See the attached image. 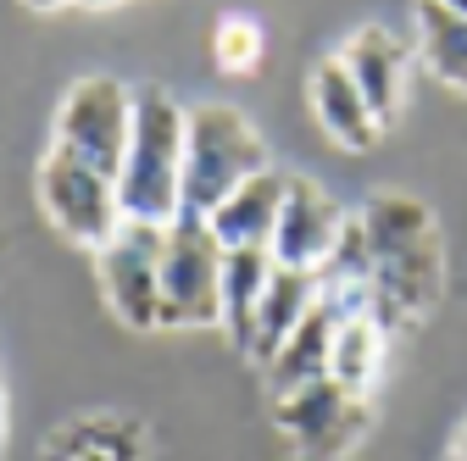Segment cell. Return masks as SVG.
<instances>
[{
	"mask_svg": "<svg viewBox=\"0 0 467 461\" xmlns=\"http://www.w3.org/2000/svg\"><path fill=\"white\" fill-rule=\"evenodd\" d=\"M362 234L373 251V317L379 323H400L434 306L440 295V272H445V251H440V228L429 217L423 200L412 195H373L362 211Z\"/></svg>",
	"mask_w": 467,
	"mask_h": 461,
	"instance_id": "6da1fadb",
	"label": "cell"
},
{
	"mask_svg": "<svg viewBox=\"0 0 467 461\" xmlns=\"http://www.w3.org/2000/svg\"><path fill=\"white\" fill-rule=\"evenodd\" d=\"M184 145H190V106H179L161 84H140L129 161L117 172L123 217L167 228L184 211Z\"/></svg>",
	"mask_w": 467,
	"mask_h": 461,
	"instance_id": "7a4b0ae2",
	"label": "cell"
},
{
	"mask_svg": "<svg viewBox=\"0 0 467 461\" xmlns=\"http://www.w3.org/2000/svg\"><path fill=\"white\" fill-rule=\"evenodd\" d=\"M267 172L262 134L234 106H190V145H184V211L212 217L240 184Z\"/></svg>",
	"mask_w": 467,
	"mask_h": 461,
	"instance_id": "3957f363",
	"label": "cell"
},
{
	"mask_svg": "<svg viewBox=\"0 0 467 461\" xmlns=\"http://www.w3.org/2000/svg\"><path fill=\"white\" fill-rule=\"evenodd\" d=\"M223 240L195 211L167 222L161 245V328H217L223 317Z\"/></svg>",
	"mask_w": 467,
	"mask_h": 461,
	"instance_id": "277c9868",
	"label": "cell"
},
{
	"mask_svg": "<svg viewBox=\"0 0 467 461\" xmlns=\"http://www.w3.org/2000/svg\"><path fill=\"white\" fill-rule=\"evenodd\" d=\"M129 139H134V89L129 84H117L106 73L67 84L62 111H56V150H67L89 161L95 172H106V179H117L129 161Z\"/></svg>",
	"mask_w": 467,
	"mask_h": 461,
	"instance_id": "5b68a950",
	"label": "cell"
},
{
	"mask_svg": "<svg viewBox=\"0 0 467 461\" xmlns=\"http://www.w3.org/2000/svg\"><path fill=\"white\" fill-rule=\"evenodd\" d=\"M39 206L50 217V228L73 245H89L100 251L117 228H123V195H117V179L95 172L89 161L67 156V150H45L39 161Z\"/></svg>",
	"mask_w": 467,
	"mask_h": 461,
	"instance_id": "8992f818",
	"label": "cell"
},
{
	"mask_svg": "<svg viewBox=\"0 0 467 461\" xmlns=\"http://www.w3.org/2000/svg\"><path fill=\"white\" fill-rule=\"evenodd\" d=\"M161 245L167 228L161 222H123L117 234L95 251L100 256V290L106 306L123 328H161Z\"/></svg>",
	"mask_w": 467,
	"mask_h": 461,
	"instance_id": "52a82bcc",
	"label": "cell"
},
{
	"mask_svg": "<svg viewBox=\"0 0 467 461\" xmlns=\"http://www.w3.org/2000/svg\"><path fill=\"white\" fill-rule=\"evenodd\" d=\"M278 412V434L289 439L301 461H345V450L368 434V400L339 389L334 378H317L296 394L273 400Z\"/></svg>",
	"mask_w": 467,
	"mask_h": 461,
	"instance_id": "ba28073f",
	"label": "cell"
},
{
	"mask_svg": "<svg viewBox=\"0 0 467 461\" xmlns=\"http://www.w3.org/2000/svg\"><path fill=\"white\" fill-rule=\"evenodd\" d=\"M345 222H350V217L339 211V200H334L323 184L289 179V190H284V217H278V234H273V261H278V267H306V272H317V267L334 256Z\"/></svg>",
	"mask_w": 467,
	"mask_h": 461,
	"instance_id": "9c48e42d",
	"label": "cell"
},
{
	"mask_svg": "<svg viewBox=\"0 0 467 461\" xmlns=\"http://www.w3.org/2000/svg\"><path fill=\"white\" fill-rule=\"evenodd\" d=\"M284 190L289 179L284 172H256L251 184L234 190L206 222L217 228V240L223 251H273V234H278V217H284Z\"/></svg>",
	"mask_w": 467,
	"mask_h": 461,
	"instance_id": "30bf717a",
	"label": "cell"
},
{
	"mask_svg": "<svg viewBox=\"0 0 467 461\" xmlns=\"http://www.w3.org/2000/svg\"><path fill=\"white\" fill-rule=\"evenodd\" d=\"M339 62H345L350 78H357V89L368 95V106L379 111V123H389L395 106H400V89H406V45L389 28L368 23V28H357L345 39Z\"/></svg>",
	"mask_w": 467,
	"mask_h": 461,
	"instance_id": "8fae6325",
	"label": "cell"
},
{
	"mask_svg": "<svg viewBox=\"0 0 467 461\" xmlns=\"http://www.w3.org/2000/svg\"><path fill=\"white\" fill-rule=\"evenodd\" d=\"M312 111H317L323 134H328L334 145H345V150H373V139H379V128H384L379 111L368 106V95L357 89V78L345 73L339 56L312 73Z\"/></svg>",
	"mask_w": 467,
	"mask_h": 461,
	"instance_id": "7c38bea8",
	"label": "cell"
},
{
	"mask_svg": "<svg viewBox=\"0 0 467 461\" xmlns=\"http://www.w3.org/2000/svg\"><path fill=\"white\" fill-rule=\"evenodd\" d=\"M317 295H323V283H317V272H306V267H273V278H267V295H262V306H256V333H251V362H273V351L296 333L301 323H306V312L317 306Z\"/></svg>",
	"mask_w": 467,
	"mask_h": 461,
	"instance_id": "4fadbf2b",
	"label": "cell"
},
{
	"mask_svg": "<svg viewBox=\"0 0 467 461\" xmlns=\"http://www.w3.org/2000/svg\"><path fill=\"white\" fill-rule=\"evenodd\" d=\"M334 333H339V317L317 301V306L306 312V323L289 333L278 351H273V362H267L273 400H278V394H296V389H306V384H317V378H328V367H334Z\"/></svg>",
	"mask_w": 467,
	"mask_h": 461,
	"instance_id": "5bb4252c",
	"label": "cell"
},
{
	"mask_svg": "<svg viewBox=\"0 0 467 461\" xmlns=\"http://www.w3.org/2000/svg\"><path fill=\"white\" fill-rule=\"evenodd\" d=\"M273 251H228L223 256V317L217 328L228 333V344L240 356H251V333H256V306L267 295L273 278Z\"/></svg>",
	"mask_w": 467,
	"mask_h": 461,
	"instance_id": "9a60e30c",
	"label": "cell"
},
{
	"mask_svg": "<svg viewBox=\"0 0 467 461\" xmlns=\"http://www.w3.org/2000/svg\"><path fill=\"white\" fill-rule=\"evenodd\" d=\"M418 45L434 78L467 95V17L451 12L445 0H418Z\"/></svg>",
	"mask_w": 467,
	"mask_h": 461,
	"instance_id": "2e32d148",
	"label": "cell"
},
{
	"mask_svg": "<svg viewBox=\"0 0 467 461\" xmlns=\"http://www.w3.org/2000/svg\"><path fill=\"white\" fill-rule=\"evenodd\" d=\"M379 362H384V323L373 312L345 317L339 333H334V367H328V378L339 389H350V394L368 400V389L379 378Z\"/></svg>",
	"mask_w": 467,
	"mask_h": 461,
	"instance_id": "e0dca14e",
	"label": "cell"
},
{
	"mask_svg": "<svg viewBox=\"0 0 467 461\" xmlns=\"http://www.w3.org/2000/svg\"><path fill=\"white\" fill-rule=\"evenodd\" d=\"M212 56L223 73H251L262 62V28L251 17H223L212 34Z\"/></svg>",
	"mask_w": 467,
	"mask_h": 461,
	"instance_id": "ac0fdd59",
	"label": "cell"
},
{
	"mask_svg": "<svg viewBox=\"0 0 467 461\" xmlns=\"http://www.w3.org/2000/svg\"><path fill=\"white\" fill-rule=\"evenodd\" d=\"M451 461H467V423L456 428V445H451Z\"/></svg>",
	"mask_w": 467,
	"mask_h": 461,
	"instance_id": "d6986e66",
	"label": "cell"
},
{
	"mask_svg": "<svg viewBox=\"0 0 467 461\" xmlns=\"http://www.w3.org/2000/svg\"><path fill=\"white\" fill-rule=\"evenodd\" d=\"M28 12H56V6H67V0H23Z\"/></svg>",
	"mask_w": 467,
	"mask_h": 461,
	"instance_id": "ffe728a7",
	"label": "cell"
},
{
	"mask_svg": "<svg viewBox=\"0 0 467 461\" xmlns=\"http://www.w3.org/2000/svg\"><path fill=\"white\" fill-rule=\"evenodd\" d=\"M78 6H89V12H106V6H117V0H78Z\"/></svg>",
	"mask_w": 467,
	"mask_h": 461,
	"instance_id": "44dd1931",
	"label": "cell"
},
{
	"mask_svg": "<svg viewBox=\"0 0 467 461\" xmlns=\"http://www.w3.org/2000/svg\"><path fill=\"white\" fill-rule=\"evenodd\" d=\"M445 6H451V12H462V17H467V0H445Z\"/></svg>",
	"mask_w": 467,
	"mask_h": 461,
	"instance_id": "7402d4cb",
	"label": "cell"
},
{
	"mask_svg": "<svg viewBox=\"0 0 467 461\" xmlns=\"http://www.w3.org/2000/svg\"><path fill=\"white\" fill-rule=\"evenodd\" d=\"M0 412H6V406H0Z\"/></svg>",
	"mask_w": 467,
	"mask_h": 461,
	"instance_id": "603a6c76",
	"label": "cell"
}]
</instances>
